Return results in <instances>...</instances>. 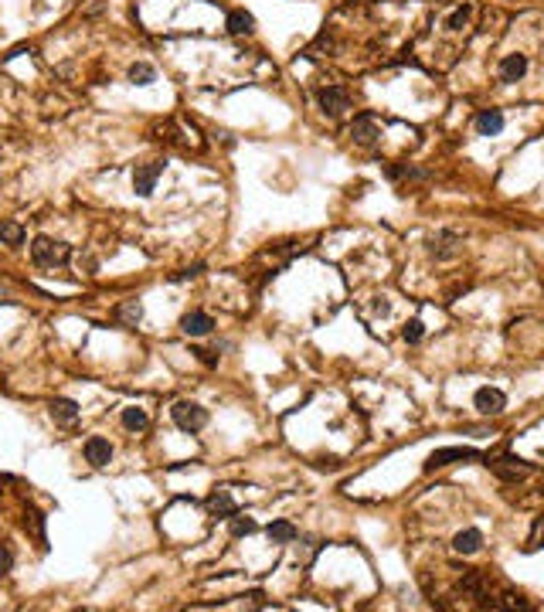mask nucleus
<instances>
[{
  "label": "nucleus",
  "mask_w": 544,
  "mask_h": 612,
  "mask_svg": "<svg viewBox=\"0 0 544 612\" xmlns=\"http://www.w3.org/2000/svg\"><path fill=\"white\" fill-rule=\"evenodd\" d=\"M487 466H490V469L497 473V476H500V480H520V476H527V473H531V466H527L524 459H517V456L487 459Z\"/></svg>",
  "instance_id": "39448f33"
},
{
  "label": "nucleus",
  "mask_w": 544,
  "mask_h": 612,
  "mask_svg": "<svg viewBox=\"0 0 544 612\" xmlns=\"http://www.w3.org/2000/svg\"><path fill=\"white\" fill-rule=\"evenodd\" d=\"M27 524H31V531H34V537H38V541H45V517H41L38 510H27V513H24V527H27Z\"/></svg>",
  "instance_id": "b1692460"
},
{
  "label": "nucleus",
  "mask_w": 544,
  "mask_h": 612,
  "mask_svg": "<svg viewBox=\"0 0 544 612\" xmlns=\"http://www.w3.org/2000/svg\"><path fill=\"white\" fill-rule=\"evenodd\" d=\"M473 405H476V411H483V415H500V411L507 408V398H503V391H497V388H480V391L473 395Z\"/></svg>",
  "instance_id": "423d86ee"
},
{
  "label": "nucleus",
  "mask_w": 544,
  "mask_h": 612,
  "mask_svg": "<svg viewBox=\"0 0 544 612\" xmlns=\"http://www.w3.org/2000/svg\"><path fill=\"white\" fill-rule=\"evenodd\" d=\"M228 31L232 34H252L256 31V17L249 10H232L228 14Z\"/></svg>",
  "instance_id": "f3484780"
},
{
  "label": "nucleus",
  "mask_w": 544,
  "mask_h": 612,
  "mask_svg": "<svg viewBox=\"0 0 544 612\" xmlns=\"http://www.w3.org/2000/svg\"><path fill=\"white\" fill-rule=\"evenodd\" d=\"M541 548H544V517H538L534 527H531V537H527V551H541Z\"/></svg>",
  "instance_id": "5701e85b"
},
{
  "label": "nucleus",
  "mask_w": 544,
  "mask_h": 612,
  "mask_svg": "<svg viewBox=\"0 0 544 612\" xmlns=\"http://www.w3.org/2000/svg\"><path fill=\"white\" fill-rule=\"evenodd\" d=\"M265 534H269V541H272V544H289V541L296 537V527H293L289 520H272Z\"/></svg>",
  "instance_id": "a211bd4d"
},
{
  "label": "nucleus",
  "mask_w": 544,
  "mask_h": 612,
  "mask_svg": "<svg viewBox=\"0 0 544 612\" xmlns=\"http://www.w3.org/2000/svg\"><path fill=\"white\" fill-rule=\"evenodd\" d=\"M52 418L54 422H61V425H68V422H75L78 418V405L72 402V398H54L52 402Z\"/></svg>",
  "instance_id": "dca6fc26"
},
{
  "label": "nucleus",
  "mask_w": 544,
  "mask_h": 612,
  "mask_svg": "<svg viewBox=\"0 0 544 612\" xmlns=\"http://www.w3.org/2000/svg\"><path fill=\"white\" fill-rule=\"evenodd\" d=\"M503 129V116L497 112V109H480V116H476V133L480 136H497Z\"/></svg>",
  "instance_id": "ddd939ff"
},
{
  "label": "nucleus",
  "mask_w": 544,
  "mask_h": 612,
  "mask_svg": "<svg viewBox=\"0 0 544 612\" xmlns=\"http://www.w3.org/2000/svg\"><path fill=\"white\" fill-rule=\"evenodd\" d=\"M211 327H214V320H211L207 313H201V309L187 313L181 320V330L187 333V337H205V333H211Z\"/></svg>",
  "instance_id": "9b49d317"
},
{
  "label": "nucleus",
  "mask_w": 544,
  "mask_h": 612,
  "mask_svg": "<svg viewBox=\"0 0 544 612\" xmlns=\"http://www.w3.org/2000/svg\"><path fill=\"white\" fill-rule=\"evenodd\" d=\"M207 510H211L214 517H232V513H238V510H235V500L228 497V490H214V493L207 497Z\"/></svg>",
  "instance_id": "4468645a"
},
{
  "label": "nucleus",
  "mask_w": 544,
  "mask_h": 612,
  "mask_svg": "<svg viewBox=\"0 0 544 612\" xmlns=\"http://www.w3.org/2000/svg\"><path fill=\"white\" fill-rule=\"evenodd\" d=\"M524 75H527V54L514 51L500 61V82H520Z\"/></svg>",
  "instance_id": "9d476101"
},
{
  "label": "nucleus",
  "mask_w": 544,
  "mask_h": 612,
  "mask_svg": "<svg viewBox=\"0 0 544 612\" xmlns=\"http://www.w3.org/2000/svg\"><path fill=\"white\" fill-rule=\"evenodd\" d=\"M378 136H381V126H378V119H374L371 112H361V116H354V123H351V140H354V143H361V147H371Z\"/></svg>",
  "instance_id": "20e7f679"
},
{
  "label": "nucleus",
  "mask_w": 544,
  "mask_h": 612,
  "mask_svg": "<svg viewBox=\"0 0 544 612\" xmlns=\"http://www.w3.org/2000/svg\"><path fill=\"white\" fill-rule=\"evenodd\" d=\"M191 354H198V360H201V364H207V367H218V354H214V351H207V347H194Z\"/></svg>",
  "instance_id": "cd10ccee"
},
{
  "label": "nucleus",
  "mask_w": 544,
  "mask_h": 612,
  "mask_svg": "<svg viewBox=\"0 0 544 612\" xmlns=\"http://www.w3.org/2000/svg\"><path fill=\"white\" fill-rule=\"evenodd\" d=\"M422 333H425L422 320H409V323H405V330H402V337H405L409 344H418V340H422Z\"/></svg>",
  "instance_id": "a878e982"
},
{
  "label": "nucleus",
  "mask_w": 544,
  "mask_h": 612,
  "mask_svg": "<svg viewBox=\"0 0 544 612\" xmlns=\"http://www.w3.org/2000/svg\"><path fill=\"white\" fill-rule=\"evenodd\" d=\"M480 548H483V531L480 527H466V531H460L453 537V551L456 555H476Z\"/></svg>",
  "instance_id": "1a4fd4ad"
},
{
  "label": "nucleus",
  "mask_w": 544,
  "mask_h": 612,
  "mask_svg": "<svg viewBox=\"0 0 544 612\" xmlns=\"http://www.w3.org/2000/svg\"><path fill=\"white\" fill-rule=\"evenodd\" d=\"M116 316L123 320V323H130V327H136L140 320H143V306L136 303V300H130V303H123L119 309H116Z\"/></svg>",
  "instance_id": "412c9836"
},
{
  "label": "nucleus",
  "mask_w": 544,
  "mask_h": 612,
  "mask_svg": "<svg viewBox=\"0 0 544 612\" xmlns=\"http://www.w3.org/2000/svg\"><path fill=\"white\" fill-rule=\"evenodd\" d=\"M123 425H126L130 432H143V429L150 425V415H147L143 408H123Z\"/></svg>",
  "instance_id": "6ab92c4d"
},
{
  "label": "nucleus",
  "mask_w": 544,
  "mask_h": 612,
  "mask_svg": "<svg viewBox=\"0 0 544 612\" xmlns=\"http://www.w3.org/2000/svg\"><path fill=\"white\" fill-rule=\"evenodd\" d=\"M476 456H480V453L469 449V446H442V449H436L432 456L425 459V473L442 469V466H453V462H463V459H476Z\"/></svg>",
  "instance_id": "7ed1b4c3"
},
{
  "label": "nucleus",
  "mask_w": 544,
  "mask_h": 612,
  "mask_svg": "<svg viewBox=\"0 0 544 612\" xmlns=\"http://www.w3.org/2000/svg\"><path fill=\"white\" fill-rule=\"evenodd\" d=\"M256 531V520H249V517H238V513H232V534L235 537H245Z\"/></svg>",
  "instance_id": "393cba45"
},
{
  "label": "nucleus",
  "mask_w": 544,
  "mask_h": 612,
  "mask_svg": "<svg viewBox=\"0 0 544 612\" xmlns=\"http://www.w3.org/2000/svg\"><path fill=\"white\" fill-rule=\"evenodd\" d=\"M466 21H469V3H463L460 10H453V17H449V27H453V31H460V27L466 24Z\"/></svg>",
  "instance_id": "bb28decb"
},
{
  "label": "nucleus",
  "mask_w": 544,
  "mask_h": 612,
  "mask_svg": "<svg viewBox=\"0 0 544 612\" xmlns=\"http://www.w3.org/2000/svg\"><path fill=\"white\" fill-rule=\"evenodd\" d=\"M10 564H14L10 548H7V544H0V575H7V571H10Z\"/></svg>",
  "instance_id": "c85d7f7f"
},
{
  "label": "nucleus",
  "mask_w": 544,
  "mask_h": 612,
  "mask_svg": "<svg viewBox=\"0 0 544 612\" xmlns=\"http://www.w3.org/2000/svg\"><path fill=\"white\" fill-rule=\"evenodd\" d=\"M0 242H3V245H21V242H24V228H21L17 221H3V225H0Z\"/></svg>",
  "instance_id": "aec40b11"
},
{
  "label": "nucleus",
  "mask_w": 544,
  "mask_h": 612,
  "mask_svg": "<svg viewBox=\"0 0 544 612\" xmlns=\"http://www.w3.org/2000/svg\"><path fill=\"white\" fill-rule=\"evenodd\" d=\"M320 105H323V112L340 116V112L351 109V96H347V89H340V85H327V89L320 92Z\"/></svg>",
  "instance_id": "0eeeda50"
},
{
  "label": "nucleus",
  "mask_w": 544,
  "mask_h": 612,
  "mask_svg": "<svg viewBox=\"0 0 544 612\" xmlns=\"http://www.w3.org/2000/svg\"><path fill=\"white\" fill-rule=\"evenodd\" d=\"M154 78H156V72L147 65V61H136V65L130 68V82H133V85H150Z\"/></svg>",
  "instance_id": "4be33fe9"
},
{
  "label": "nucleus",
  "mask_w": 544,
  "mask_h": 612,
  "mask_svg": "<svg viewBox=\"0 0 544 612\" xmlns=\"http://www.w3.org/2000/svg\"><path fill=\"white\" fill-rule=\"evenodd\" d=\"M456 252H460V238L453 231H442L439 238H432V255L436 258H453Z\"/></svg>",
  "instance_id": "2eb2a0df"
},
{
  "label": "nucleus",
  "mask_w": 544,
  "mask_h": 612,
  "mask_svg": "<svg viewBox=\"0 0 544 612\" xmlns=\"http://www.w3.org/2000/svg\"><path fill=\"white\" fill-rule=\"evenodd\" d=\"M85 459H89L92 466H105V462L112 459V446L105 442L103 435H92V439L85 442Z\"/></svg>",
  "instance_id": "f8f14e48"
},
{
  "label": "nucleus",
  "mask_w": 544,
  "mask_h": 612,
  "mask_svg": "<svg viewBox=\"0 0 544 612\" xmlns=\"http://www.w3.org/2000/svg\"><path fill=\"white\" fill-rule=\"evenodd\" d=\"M31 255H34V262L38 265H61L68 255H72V249L65 245V242H52V238H34V245H31Z\"/></svg>",
  "instance_id": "f257e3e1"
},
{
  "label": "nucleus",
  "mask_w": 544,
  "mask_h": 612,
  "mask_svg": "<svg viewBox=\"0 0 544 612\" xmlns=\"http://www.w3.org/2000/svg\"><path fill=\"white\" fill-rule=\"evenodd\" d=\"M160 170H163V163H147V167H136V174H133V191H136L140 198H150V194H154V187H156Z\"/></svg>",
  "instance_id": "6e6552de"
},
{
  "label": "nucleus",
  "mask_w": 544,
  "mask_h": 612,
  "mask_svg": "<svg viewBox=\"0 0 544 612\" xmlns=\"http://www.w3.org/2000/svg\"><path fill=\"white\" fill-rule=\"evenodd\" d=\"M170 415H174V422L181 425L184 432H198V429L207 425V411L198 402H177L170 408Z\"/></svg>",
  "instance_id": "f03ea898"
}]
</instances>
